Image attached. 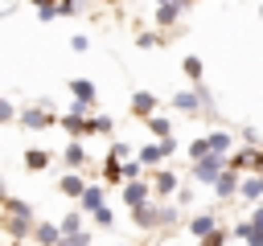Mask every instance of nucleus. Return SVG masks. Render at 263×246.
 <instances>
[{"label": "nucleus", "instance_id": "nucleus-1", "mask_svg": "<svg viewBox=\"0 0 263 246\" xmlns=\"http://www.w3.org/2000/svg\"><path fill=\"white\" fill-rule=\"evenodd\" d=\"M144 197H148V189H144V184H127V189H123V201L132 205V213H136V209H144Z\"/></svg>", "mask_w": 263, "mask_h": 246}, {"label": "nucleus", "instance_id": "nucleus-2", "mask_svg": "<svg viewBox=\"0 0 263 246\" xmlns=\"http://www.w3.org/2000/svg\"><path fill=\"white\" fill-rule=\"evenodd\" d=\"M222 168V156H210V160H201L197 164V180H214V172Z\"/></svg>", "mask_w": 263, "mask_h": 246}, {"label": "nucleus", "instance_id": "nucleus-3", "mask_svg": "<svg viewBox=\"0 0 263 246\" xmlns=\"http://www.w3.org/2000/svg\"><path fill=\"white\" fill-rule=\"evenodd\" d=\"M132 107H136V115H148V111L156 107V98H152V94H136V98H132Z\"/></svg>", "mask_w": 263, "mask_h": 246}, {"label": "nucleus", "instance_id": "nucleus-4", "mask_svg": "<svg viewBox=\"0 0 263 246\" xmlns=\"http://www.w3.org/2000/svg\"><path fill=\"white\" fill-rule=\"evenodd\" d=\"M62 193H74V197H86V189H82V180H78V176H62Z\"/></svg>", "mask_w": 263, "mask_h": 246}, {"label": "nucleus", "instance_id": "nucleus-5", "mask_svg": "<svg viewBox=\"0 0 263 246\" xmlns=\"http://www.w3.org/2000/svg\"><path fill=\"white\" fill-rule=\"evenodd\" d=\"M82 205H86L90 213H99V209H103V193H99V189H86V197H82Z\"/></svg>", "mask_w": 263, "mask_h": 246}, {"label": "nucleus", "instance_id": "nucleus-6", "mask_svg": "<svg viewBox=\"0 0 263 246\" xmlns=\"http://www.w3.org/2000/svg\"><path fill=\"white\" fill-rule=\"evenodd\" d=\"M177 12H181L177 4H160V12H156V20H160V25H173V20H177Z\"/></svg>", "mask_w": 263, "mask_h": 246}, {"label": "nucleus", "instance_id": "nucleus-7", "mask_svg": "<svg viewBox=\"0 0 263 246\" xmlns=\"http://www.w3.org/2000/svg\"><path fill=\"white\" fill-rule=\"evenodd\" d=\"M37 242H41V246H53V242H58V230H53V225H37Z\"/></svg>", "mask_w": 263, "mask_h": 246}, {"label": "nucleus", "instance_id": "nucleus-8", "mask_svg": "<svg viewBox=\"0 0 263 246\" xmlns=\"http://www.w3.org/2000/svg\"><path fill=\"white\" fill-rule=\"evenodd\" d=\"M210 148H214V156H222L230 148V135H210Z\"/></svg>", "mask_w": 263, "mask_h": 246}, {"label": "nucleus", "instance_id": "nucleus-9", "mask_svg": "<svg viewBox=\"0 0 263 246\" xmlns=\"http://www.w3.org/2000/svg\"><path fill=\"white\" fill-rule=\"evenodd\" d=\"M45 160H49L45 152H25V164H29V168H45Z\"/></svg>", "mask_w": 263, "mask_h": 246}, {"label": "nucleus", "instance_id": "nucleus-10", "mask_svg": "<svg viewBox=\"0 0 263 246\" xmlns=\"http://www.w3.org/2000/svg\"><path fill=\"white\" fill-rule=\"evenodd\" d=\"M156 189H160V193H173V189H177L173 172H160V176H156Z\"/></svg>", "mask_w": 263, "mask_h": 246}, {"label": "nucleus", "instance_id": "nucleus-11", "mask_svg": "<svg viewBox=\"0 0 263 246\" xmlns=\"http://www.w3.org/2000/svg\"><path fill=\"white\" fill-rule=\"evenodd\" d=\"M210 225H214V221H210V217H205V213H201V217H193V221H189V230H193V234H210Z\"/></svg>", "mask_w": 263, "mask_h": 246}, {"label": "nucleus", "instance_id": "nucleus-12", "mask_svg": "<svg viewBox=\"0 0 263 246\" xmlns=\"http://www.w3.org/2000/svg\"><path fill=\"white\" fill-rule=\"evenodd\" d=\"M185 74L197 82V78H201V61H197V57H185Z\"/></svg>", "mask_w": 263, "mask_h": 246}, {"label": "nucleus", "instance_id": "nucleus-13", "mask_svg": "<svg viewBox=\"0 0 263 246\" xmlns=\"http://www.w3.org/2000/svg\"><path fill=\"white\" fill-rule=\"evenodd\" d=\"M25 123H29V127H45V123H49V115H41V111H29V115H25Z\"/></svg>", "mask_w": 263, "mask_h": 246}, {"label": "nucleus", "instance_id": "nucleus-14", "mask_svg": "<svg viewBox=\"0 0 263 246\" xmlns=\"http://www.w3.org/2000/svg\"><path fill=\"white\" fill-rule=\"evenodd\" d=\"M218 193H222V197H230V193H234V172H226V176L218 180Z\"/></svg>", "mask_w": 263, "mask_h": 246}, {"label": "nucleus", "instance_id": "nucleus-15", "mask_svg": "<svg viewBox=\"0 0 263 246\" xmlns=\"http://www.w3.org/2000/svg\"><path fill=\"white\" fill-rule=\"evenodd\" d=\"M74 12H78L74 0H58V16H74Z\"/></svg>", "mask_w": 263, "mask_h": 246}, {"label": "nucleus", "instance_id": "nucleus-16", "mask_svg": "<svg viewBox=\"0 0 263 246\" xmlns=\"http://www.w3.org/2000/svg\"><path fill=\"white\" fill-rule=\"evenodd\" d=\"M177 107H185V111H193V107H197V94H177Z\"/></svg>", "mask_w": 263, "mask_h": 246}, {"label": "nucleus", "instance_id": "nucleus-17", "mask_svg": "<svg viewBox=\"0 0 263 246\" xmlns=\"http://www.w3.org/2000/svg\"><path fill=\"white\" fill-rule=\"evenodd\" d=\"M148 127H152L156 135H164V139H168V123H164V119H148Z\"/></svg>", "mask_w": 263, "mask_h": 246}, {"label": "nucleus", "instance_id": "nucleus-18", "mask_svg": "<svg viewBox=\"0 0 263 246\" xmlns=\"http://www.w3.org/2000/svg\"><path fill=\"white\" fill-rule=\"evenodd\" d=\"M74 94H78V98H90L95 90H90V82H74Z\"/></svg>", "mask_w": 263, "mask_h": 246}, {"label": "nucleus", "instance_id": "nucleus-19", "mask_svg": "<svg viewBox=\"0 0 263 246\" xmlns=\"http://www.w3.org/2000/svg\"><path fill=\"white\" fill-rule=\"evenodd\" d=\"M62 246H86V238H82V234H74V238H66Z\"/></svg>", "mask_w": 263, "mask_h": 246}, {"label": "nucleus", "instance_id": "nucleus-20", "mask_svg": "<svg viewBox=\"0 0 263 246\" xmlns=\"http://www.w3.org/2000/svg\"><path fill=\"white\" fill-rule=\"evenodd\" d=\"M251 246H263V230H251Z\"/></svg>", "mask_w": 263, "mask_h": 246}, {"label": "nucleus", "instance_id": "nucleus-21", "mask_svg": "<svg viewBox=\"0 0 263 246\" xmlns=\"http://www.w3.org/2000/svg\"><path fill=\"white\" fill-rule=\"evenodd\" d=\"M205 246H222V234H210V238H205Z\"/></svg>", "mask_w": 263, "mask_h": 246}, {"label": "nucleus", "instance_id": "nucleus-22", "mask_svg": "<svg viewBox=\"0 0 263 246\" xmlns=\"http://www.w3.org/2000/svg\"><path fill=\"white\" fill-rule=\"evenodd\" d=\"M255 230H263V209H255Z\"/></svg>", "mask_w": 263, "mask_h": 246}]
</instances>
